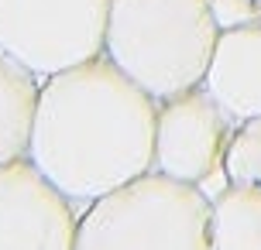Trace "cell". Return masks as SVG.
I'll list each match as a JSON object with an SVG mask.
<instances>
[{
    "label": "cell",
    "instance_id": "cell-6",
    "mask_svg": "<svg viewBox=\"0 0 261 250\" xmlns=\"http://www.w3.org/2000/svg\"><path fill=\"white\" fill-rule=\"evenodd\" d=\"M79 206L28 158L0 165V250H76Z\"/></svg>",
    "mask_w": 261,
    "mask_h": 250
},
{
    "label": "cell",
    "instance_id": "cell-9",
    "mask_svg": "<svg viewBox=\"0 0 261 250\" xmlns=\"http://www.w3.org/2000/svg\"><path fill=\"white\" fill-rule=\"evenodd\" d=\"M213 250H261V185L223 182L210 196Z\"/></svg>",
    "mask_w": 261,
    "mask_h": 250
},
{
    "label": "cell",
    "instance_id": "cell-10",
    "mask_svg": "<svg viewBox=\"0 0 261 250\" xmlns=\"http://www.w3.org/2000/svg\"><path fill=\"white\" fill-rule=\"evenodd\" d=\"M223 178L261 185V117L237 123L227 158H223Z\"/></svg>",
    "mask_w": 261,
    "mask_h": 250
},
{
    "label": "cell",
    "instance_id": "cell-1",
    "mask_svg": "<svg viewBox=\"0 0 261 250\" xmlns=\"http://www.w3.org/2000/svg\"><path fill=\"white\" fill-rule=\"evenodd\" d=\"M158 100L107 55L41 79L28 161L79 209L155 168Z\"/></svg>",
    "mask_w": 261,
    "mask_h": 250
},
{
    "label": "cell",
    "instance_id": "cell-2",
    "mask_svg": "<svg viewBox=\"0 0 261 250\" xmlns=\"http://www.w3.org/2000/svg\"><path fill=\"white\" fill-rule=\"evenodd\" d=\"M217 38L210 0H110L103 55L162 103L203 86Z\"/></svg>",
    "mask_w": 261,
    "mask_h": 250
},
{
    "label": "cell",
    "instance_id": "cell-8",
    "mask_svg": "<svg viewBox=\"0 0 261 250\" xmlns=\"http://www.w3.org/2000/svg\"><path fill=\"white\" fill-rule=\"evenodd\" d=\"M41 79L0 48V165L28 158Z\"/></svg>",
    "mask_w": 261,
    "mask_h": 250
},
{
    "label": "cell",
    "instance_id": "cell-5",
    "mask_svg": "<svg viewBox=\"0 0 261 250\" xmlns=\"http://www.w3.org/2000/svg\"><path fill=\"white\" fill-rule=\"evenodd\" d=\"M237 123L203 86L158 103L155 120V171L189 185H206L223 158Z\"/></svg>",
    "mask_w": 261,
    "mask_h": 250
},
{
    "label": "cell",
    "instance_id": "cell-11",
    "mask_svg": "<svg viewBox=\"0 0 261 250\" xmlns=\"http://www.w3.org/2000/svg\"><path fill=\"white\" fill-rule=\"evenodd\" d=\"M210 11L217 17V24L223 27H241L261 21V0H210Z\"/></svg>",
    "mask_w": 261,
    "mask_h": 250
},
{
    "label": "cell",
    "instance_id": "cell-7",
    "mask_svg": "<svg viewBox=\"0 0 261 250\" xmlns=\"http://www.w3.org/2000/svg\"><path fill=\"white\" fill-rule=\"evenodd\" d=\"M203 89L230 113L234 123L261 117V21L220 31Z\"/></svg>",
    "mask_w": 261,
    "mask_h": 250
},
{
    "label": "cell",
    "instance_id": "cell-3",
    "mask_svg": "<svg viewBox=\"0 0 261 250\" xmlns=\"http://www.w3.org/2000/svg\"><path fill=\"white\" fill-rule=\"evenodd\" d=\"M76 250H213L210 196L151 168L79 212Z\"/></svg>",
    "mask_w": 261,
    "mask_h": 250
},
{
    "label": "cell",
    "instance_id": "cell-4",
    "mask_svg": "<svg viewBox=\"0 0 261 250\" xmlns=\"http://www.w3.org/2000/svg\"><path fill=\"white\" fill-rule=\"evenodd\" d=\"M107 21L110 0H0V48L48 79L103 55Z\"/></svg>",
    "mask_w": 261,
    "mask_h": 250
}]
</instances>
